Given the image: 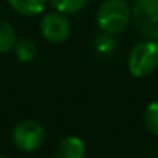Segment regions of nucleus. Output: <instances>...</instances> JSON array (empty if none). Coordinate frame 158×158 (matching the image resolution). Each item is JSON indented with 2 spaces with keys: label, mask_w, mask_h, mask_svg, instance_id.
Instances as JSON below:
<instances>
[{
  "label": "nucleus",
  "mask_w": 158,
  "mask_h": 158,
  "mask_svg": "<svg viewBox=\"0 0 158 158\" xmlns=\"http://www.w3.org/2000/svg\"><path fill=\"white\" fill-rule=\"evenodd\" d=\"M132 22V6L126 0H104L96 13V23L102 33L118 36Z\"/></svg>",
  "instance_id": "nucleus-1"
},
{
  "label": "nucleus",
  "mask_w": 158,
  "mask_h": 158,
  "mask_svg": "<svg viewBox=\"0 0 158 158\" xmlns=\"http://www.w3.org/2000/svg\"><path fill=\"white\" fill-rule=\"evenodd\" d=\"M0 158H8V156H5L3 153H0Z\"/></svg>",
  "instance_id": "nucleus-13"
},
{
  "label": "nucleus",
  "mask_w": 158,
  "mask_h": 158,
  "mask_svg": "<svg viewBox=\"0 0 158 158\" xmlns=\"http://www.w3.org/2000/svg\"><path fill=\"white\" fill-rule=\"evenodd\" d=\"M156 156H158V147H156Z\"/></svg>",
  "instance_id": "nucleus-14"
},
{
  "label": "nucleus",
  "mask_w": 158,
  "mask_h": 158,
  "mask_svg": "<svg viewBox=\"0 0 158 158\" xmlns=\"http://www.w3.org/2000/svg\"><path fill=\"white\" fill-rule=\"evenodd\" d=\"M127 68L133 77H147L158 68V40L143 39L135 44L127 57Z\"/></svg>",
  "instance_id": "nucleus-2"
},
{
  "label": "nucleus",
  "mask_w": 158,
  "mask_h": 158,
  "mask_svg": "<svg viewBox=\"0 0 158 158\" xmlns=\"http://www.w3.org/2000/svg\"><path fill=\"white\" fill-rule=\"evenodd\" d=\"M93 48L98 54L101 56H110L115 48H116V40H115V36L112 34H107V33H102L98 34L93 40Z\"/></svg>",
  "instance_id": "nucleus-10"
},
{
  "label": "nucleus",
  "mask_w": 158,
  "mask_h": 158,
  "mask_svg": "<svg viewBox=\"0 0 158 158\" xmlns=\"http://www.w3.org/2000/svg\"><path fill=\"white\" fill-rule=\"evenodd\" d=\"M85 156V143L74 135L64 136L54 147L53 158H84Z\"/></svg>",
  "instance_id": "nucleus-6"
},
{
  "label": "nucleus",
  "mask_w": 158,
  "mask_h": 158,
  "mask_svg": "<svg viewBox=\"0 0 158 158\" xmlns=\"http://www.w3.org/2000/svg\"><path fill=\"white\" fill-rule=\"evenodd\" d=\"M51 3V6L64 14H74L82 11L87 5L89 0H48Z\"/></svg>",
  "instance_id": "nucleus-11"
},
{
  "label": "nucleus",
  "mask_w": 158,
  "mask_h": 158,
  "mask_svg": "<svg viewBox=\"0 0 158 158\" xmlns=\"http://www.w3.org/2000/svg\"><path fill=\"white\" fill-rule=\"evenodd\" d=\"M10 6L20 16L34 17L45 11L48 0H8Z\"/></svg>",
  "instance_id": "nucleus-7"
},
{
  "label": "nucleus",
  "mask_w": 158,
  "mask_h": 158,
  "mask_svg": "<svg viewBox=\"0 0 158 158\" xmlns=\"http://www.w3.org/2000/svg\"><path fill=\"white\" fill-rule=\"evenodd\" d=\"M132 23L146 39L158 40V0H135Z\"/></svg>",
  "instance_id": "nucleus-3"
},
{
  "label": "nucleus",
  "mask_w": 158,
  "mask_h": 158,
  "mask_svg": "<svg viewBox=\"0 0 158 158\" xmlns=\"http://www.w3.org/2000/svg\"><path fill=\"white\" fill-rule=\"evenodd\" d=\"M11 139L20 152H36L45 141V130L36 119H22L14 126Z\"/></svg>",
  "instance_id": "nucleus-4"
},
{
  "label": "nucleus",
  "mask_w": 158,
  "mask_h": 158,
  "mask_svg": "<svg viewBox=\"0 0 158 158\" xmlns=\"http://www.w3.org/2000/svg\"><path fill=\"white\" fill-rule=\"evenodd\" d=\"M39 31L47 42L62 44L71 34V23H70L67 14L54 10V11L47 13L42 17V20L39 23Z\"/></svg>",
  "instance_id": "nucleus-5"
},
{
  "label": "nucleus",
  "mask_w": 158,
  "mask_h": 158,
  "mask_svg": "<svg viewBox=\"0 0 158 158\" xmlns=\"http://www.w3.org/2000/svg\"><path fill=\"white\" fill-rule=\"evenodd\" d=\"M14 53L17 56V59L23 64H28L31 60H34V57L37 56V45L33 39L28 37H22L19 40H16L14 45Z\"/></svg>",
  "instance_id": "nucleus-8"
},
{
  "label": "nucleus",
  "mask_w": 158,
  "mask_h": 158,
  "mask_svg": "<svg viewBox=\"0 0 158 158\" xmlns=\"http://www.w3.org/2000/svg\"><path fill=\"white\" fill-rule=\"evenodd\" d=\"M143 121H144L146 129L152 135L158 136V101H153L146 107L144 115H143Z\"/></svg>",
  "instance_id": "nucleus-12"
},
{
  "label": "nucleus",
  "mask_w": 158,
  "mask_h": 158,
  "mask_svg": "<svg viewBox=\"0 0 158 158\" xmlns=\"http://www.w3.org/2000/svg\"><path fill=\"white\" fill-rule=\"evenodd\" d=\"M17 40L16 30L6 20H0V54L8 53L14 48Z\"/></svg>",
  "instance_id": "nucleus-9"
}]
</instances>
